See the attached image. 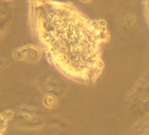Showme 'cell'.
Masks as SVG:
<instances>
[{
    "label": "cell",
    "instance_id": "cell-1",
    "mask_svg": "<svg viewBox=\"0 0 149 135\" xmlns=\"http://www.w3.org/2000/svg\"><path fill=\"white\" fill-rule=\"evenodd\" d=\"M54 12L48 17L47 33L59 67L73 77H93L99 67V47L95 33L73 12L65 9Z\"/></svg>",
    "mask_w": 149,
    "mask_h": 135
}]
</instances>
